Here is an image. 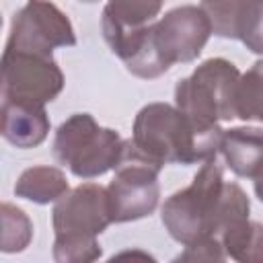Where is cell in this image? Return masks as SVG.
Listing matches in <instances>:
<instances>
[{
  "instance_id": "1",
  "label": "cell",
  "mask_w": 263,
  "mask_h": 263,
  "mask_svg": "<svg viewBox=\"0 0 263 263\" xmlns=\"http://www.w3.org/2000/svg\"><path fill=\"white\" fill-rule=\"evenodd\" d=\"M251 201L234 181H224V168L208 158L195 173L191 185L175 191L160 208V220L168 234L183 247L203 240H220L222 232L249 218Z\"/></svg>"
},
{
  "instance_id": "2",
  "label": "cell",
  "mask_w": 263,
  "mask_h": 263,
  "mask_svg": "<svg viewBox=\"0 0 263 263\" xmlns=\"http://www.w3.org/2000/svg\"><path fill=\"white\" fill-rule=\"evenodd\" d=\"M224 129L220 123H205L177 105H144L132 127V144L150 162L158 164H195L214 158L220 152Z\"/></svg>"
},
{
  "instance_id": "3",
  "label": "cell",
  "mask_w": 263,
  "mask_h": 263,
  "mask_svg": "<svg viewBox=\"0 0 263 263\" xmlns=\"http://www.w3.org/2000/svg\"><path fill=\"white\" fill-rule=\"evenodd\" d=\"M113 224L107 187L82 183L62 195L51 210L53 259L58 263H88L103 255L99 234Z\"/></svg>"
},
{
  "instance_id": "4",
  "label": "cell",
  "mask_w": 263,
  "mask_h": 263,
  "mask_svg": "<svg viewBox=\"0 0 263 263\" xmlns=\"http://www.w3.org/2000/svg\"><path fill=\"white\" fill-rule=\"evenodd\" d=\"M125 140L119 132L103 127L90 113H74L60 123L53 136V158L74 177L95 179L115 168L123 156Z\"/></svg>"
},
{
  "instance_id": "5",
  "label": "cell",
  "mask_w": 263,
  "mask_h": 263,
  "mask_svg": "<svg viewBox=\"0 0 263 263\" xmlns=\"http://www.w3.org/2000/svg\"><path fill=\"white\" fill-rule=\"evenodd\" d=\"M240 72L226 58L201 62L191 76L181 78L175 86V105L205 123L234 119V92Z\"/></svg>"
},
{
  "instance_id": "6",
  "label": "cell",
  "mask_w": 263,
  "mask_h": 263,
  "mask_svg": "<svg viewBox=\"0 0 263 263\" xmlns=\"http://www.w3.org/2000/svg\"><path fill=\"white\" fill-rule=\"evenodd\" d=\"M160 166L142 156L132 138L125 140V150L115 166V175L107 185V197L113 224L134 222L150 216L158 208Z\"/></svg>"
},
{
  "instance_id": "7",
  "label": "cell",
  "mask_w": 263,
  "mask_h": 263,
  "mask_svg": "<svg viewBox=\"0 0 263 263\" xmlns=\"http://www.w3.org/2000/svg\"><path fill=\"white\" fill-rule=\"evenodd\" d=\"M64 72L51 55L4 49L2 101L45 107L64 90Z\"/></svg>"
},
{
  "instance_id": "8",
  "label": "cell",
  "mask_w": 263,
  "mask_h": 263,
  "mask_svg": "<svg viewBox=\"0 0 263 263\" xmlns=\"http://www.w3.org/2000/svg\"><path fill=\"white\" fill-rule=\"evenodd\" d=\"M212 33L210 16L201 6L193 4L177 6L150 25L152 47L164 70L179 62L197 60Z\"/></svg>"
},
{
  "instance_id": "9",
  "label": "cell",
  "mask_w": 263,
  "mask_h": 263,
  "mask_svg": "<svg viewBox=\"0 0 263 263\" xmlns=\"http://www.w3.org/2000/svg\"><path fill=\"white\" fill-rule=\"evenodd\" d=\"M72 45H76V33L68 14L49 0H27L12 16L4 49L51 55L55 47Z\"/></svg>"
},
{
  "instance_id": "10",
  "label": "cell",
  "mask_w": 263,
  "mask_h": 263,
  "mask_svg": "<svg viewBox=\"0 0 263 263\" xmlns=\"http://www.w3.org/2000/svg\"><path fill=\"white\" fill-rule=\"evenodd\" d=\"M220 154L236 177L253 181L255 195L263 201V129L251 125L224 129Z\"/></svg>"
},
{
  "instance_id": "11",
  "label": "cell",
  "mask_w": 263,
  "mask_h": 263,
  "mask_svg": "<svg viewBox=\"0 0 263 263\" xmlns=\"http://www.w3.org/2000/svg\"><path fill=\"white\" fill-rule=\"evenodd\" d=\"M49 115L41 105L2 101L0 132L2 138L16 148H35L49 134Z\"/></svg>"
},
{
  "instance_id": "12",
  "label": "cell",
  "mask_w": 263,
  "mask_h": 263,
  "mask_svg": "<svg viewBox=\"0 0 263 263\" xmlns=\"http://www.w3.org/2000/svg\"><path fill=\"white\" fill-rule=\"evenodd\" d=\"M68 191H70V185L66 175L58 166H45V164L25 168L14 183L16 197H23L39 205L58 201Z\"/></svg>"
},
{
  "instance_id": "13",
  "label": "cell",
  "mask_w": 263,
  "mask_h": 263,
  "mask_svg": "<svg viewBox=\"0 0 263 263\" xmlns=\"http://www.w3.org/2000/svg\"><path fill=\"white\" fill-rule=\"evenodd\" d=\"M220 242L224 247L226 257L238 263H263V224L242 218L230 224Z\"/></svg>"
},
{
  "instance_id": "14",
  "label": "cell",
  "mask_w": 263,
  "mask_h": 263,
  "mask_svg": "<svg viewBox=\"0 0 263 263\" xmlns=\"http://www.w3.org/2000/svg\"><path fill=\"white\" fill-rule=\"evenodd\" d=\"M164 0H107L101 29H140L150 25L162 10Z\"/></svg>"
},
{
  "instance_id": "15",
  "label": "cell",
  "mask_w": 263,
  "mask_h": 263,
  "mask_svg": "<svg viewBox=\"0 0 263 263\" xmlns=\"http://www.w3.org/2000/svg\"><path fill=\"white\" fill-rule=\"evenodd\" d=\"M234 115L242 121L263 123V60L240 74L234 92Z\"/></svg>"
},
{
  "instance_id": "16",
  "label": "cell",
  "mask_w": 263,
  "mask_h": 263,
  "mask_svg": "<svg viewBox=\"0 0 263 263\" xmlns=\"http://www.w3.org/2000/svg\"><path fill=\"white\" fill-rule=\"evenodd\" d=\"M2 251L4 253H21L29 247L33 238V224L29 216L12 205V203H2Z\"/></svg>"
},
{
  "instance_id": "17",
  "label": "cell",
  "mask_w": 263,
  "mask_h": 263,
  "mask_svg": "<svg viewBox=\"0 0 263 263\" xmlns=\"http://www.w3.org/2000/svg\"><path fill=\"white\" fill-rule=\"evenodd\" d=\"M238 41L257 55H263V0H247L240 25Z\"/></svg>"
},
{
  "instance_id": "18",
  "label": "cell",
  "mask_w": 263,
  "mask_h": 263,
  "mask_svg": "<svg viewBox=\"0 0 263 263\" xmlns=\"http://www.w3.org/2000/svg\"><path fill=\"white\" fill-rule=\"evenodd\" d=\"M177 259L181 261H222L226 259V253H224V247L220 240H203V242H197V245H191V247H185V253H181Z\"/></svg>"
},
{
  "instance_id": "19",
  "label": "cell",
  "mask_w": 263,
  "mask_h": 263,
  "mask_svg": "<svg viewBox=\"0 0 263 263\" xmlns=\"http://www.w3.org/2000/svg\"><path fill=\"white\" fill-rule=\"evenodd\" d=\"M80 2H97V0H80Z\"/></svg>"
}]
</instances>
